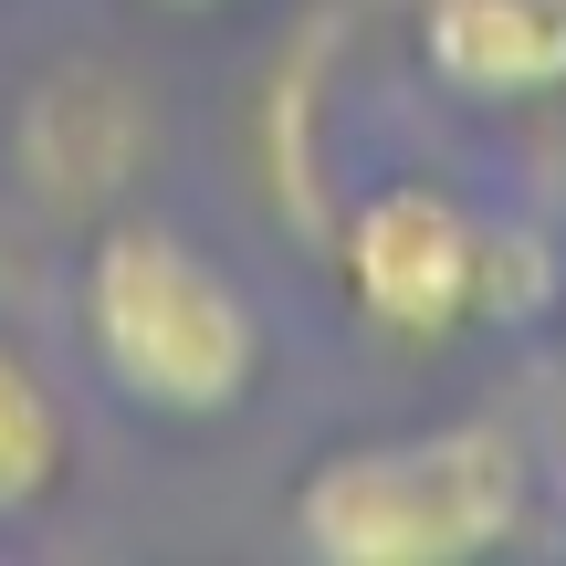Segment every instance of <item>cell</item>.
Masks as SVG:
<instances>
[{
    "instance_id": "1",
    "label": "cell",
    "mask_w": 566,
    "mask_h": 566,
    "mask_svg": "<svg viewBox=\"0 0 566 566\" xmlns=\"http://www.w3.org/2000/svg\"><path fill=\"white\" fill-rule=\"evenodd\" d=\"M74 315H84L105 388L137 420H168V430L242 420L273 367V336L252 315L242 273L168 221H116L105 210L95 242H84V273H74Z\"/></svg>"
},
{
    "instance_id": "2",
    "label": "cell",
    "mask_w": 566,
    "mask_h": 566,
    "mask_svg": "<svg viewBox=\"0 0 566 566\" xmlns=\"http://www.w3.org/2000/svg\"><path fill=\"white\" fill-rule=\"evenodd\" d=\"M535 462L504 420L336 441L294 483V546L325 566H472L525 535Z\"/></svg>"
},
{
    "instance_id": "3",
    "label": "cell",
    "mask_w": 566,
    "mask_h": 566,
    "mask_svg": "<svg viewBox=\"0 0 566 566\" xmlns=\"http://www.w3.org/2000/svg\"><path fill=\"white\" fill-rule=\"evenodd\" d=\"M346 304L388 346H451L472 325V273H483V210L441 179H388L346 210L336 231Z\"/></svg>"
},
{
    "instance_id": "4",
    "label": "cell",
    "mask_w": 566,
    "mask_h": 566,
    "mask_svg": "<svg viewBox=\"0 0 566 566\" xmlns=\"http://www.w3.org/2000/svg\"><path fill=\"white\" fill-rule=\"evenodd\" d=\"M147 147H158V116H147V95L116 63H53L11 116L21 189L42 210H63V221H105L147 179Z\"/></svg>"
},
{
    "instance_id": "5",
    "label": "cell",
    "mask_w": 566,
    "mask_h": 566,
    "mask_svg": "<svg viewBox=\"0 0 566 566\" xmlns=\"http://www.w3.org/2000/svg\"><path fill=\"white\" fill-rule=\"evenodd\" d=\"M420 63L462 105H556L566 0H420Z\"/></svg>"
},
{
    "instance_id": "6",
    "label": "cell",
    "mask_w": 566,
    "mask_h": 566,
    "mask_svg": "<svg viewBox=\"0 0 566 566\" xmlns=\"http://www.w3.org/2000/svg\"><path fill=\"white\" fill-rule=\"evenodd\" d=\"M74 472V420H63L53 378L32 367V346L0 336V525L42 514Z\"/></svg>"
},
{
    "instance_id": "7",
    "label": "cell",
    "mask_w": 566,
    "mask_h": 566,
    "mask_svg": "<svg viewBox=\"0 0 566 566\" xmlns=\"http://www.w3.org/2000/svg\"><path fill=\"white\" fill-rule=\"evenodd\" d=\"M566 273L535 221H483V273H472V325H535L556 315Z\"/></svg>"
},
{
    "instance_id": "8",
    "label": "cell",
    "mask_w": 566,
    "mask_h": 566,
    "mask_svg": "<svg viewBox=\"0 0 566 566\" xmlns=\"http://www.w3.org/2000/svg\"><path fill=\"white\" fill-rule=\"evenodd\" d=\"M137 11H179V21H221V11H242V0H137Z\"/></svg>"
}]
</instances>
